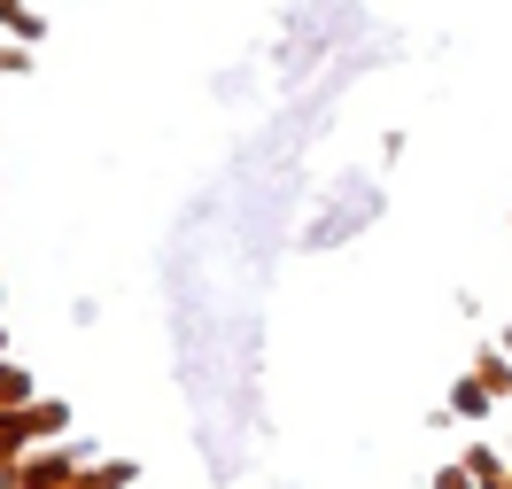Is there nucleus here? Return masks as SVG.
Segmentation results:
<instances>
[{"label":"nucleus","mask_w":512,"mask_h":489,"mask_svg":"<svg viewBox=\"0 0 512 489\" xmlns=\"http://www.w3.org/2000/svg\"><path fill=\"white\" fill-rule=\"evenodd\" d=\"M16 474H24V489H70V482H78V458H70L63 443H47V451L16 458Z\"/></svg>","instance_id":"1"},{"label":"nucleus","mask_w":512,"mask_h":489,"mask_svg":"<svg viewBox=\"0 0 512 489\" xmlns=\"http://www.w3.org/2000/svg\"><path fill=\"white\" fill-rule=\"evenodd\" d=\"M489 404H497V396H489V381H481V373H466V381L450 389V412H458V420H489Z\"/></svg>","instance_id":"2"},{"label":"nucleus","mask_w":512,"mask_h":489,"mask_svg":"<svg viewBox=\"0 0 512 489\" xmlns=\"http://www.w3.org/2000/svg\"><path fill=\"white\" fill-rule=\"evenodd\" d=\"M24 412H32V443H47V435L70 427V404H55V396H39V404H24Z\"/></svg>","instance_id":"3"},{"label":"nucleus","mask_w":512,"mask_h":489,"mask_svg":"<svg viewBox=\"0 0 512 489\" xmlns=\"http://www.w3.org/2000/svg\"><path fill=\"white\" fill-rule=\"evenodd\" d=\"M16 404H32V373L0 358V412H16Z\"/></svg>","instance_id":"4"},{"label":"nucleus","mask_w":512,"mask_h":489,"mask_svg":"<svg viewBox=\"0 0 512 489\" xmlns=\"http://www.w3.org/2000/svg\"><path fill=\"white\" fill-rule=\"evenodd\" d=\"M132 474H140L132 458H109L101 474H78V482H86V489H132Z\"/></svg>","instance_id":"5"},{"label":"nucleus","mask_w":512,"mask_h":489,"mask_svg":"<svg viewBox=\"0 0 512 489\" xmlns=\"http://www.w3.org/2000/svg\"><path fill=\"white\" fill-rule=\"evenodd\" d=\"M466 474H474V489L481 482H505V458H497V451H466Z\"/></svg>","instance_id":"6"},{"label":"nucleus","mask_w":512,"mask_h":489,"mask_svg":"<svg viewBox=\"0 0 512 489\" xmlns=\"http://www.w3.org/2000/svg\"><path fill=\"white\" fill-rule=\"evenodd\" d=\"M481 381H489V396H512V365L505 358H481Z\"/></svg>","instance_id":"7"},{"label":"nucleus","mask_w":512,"mask_h":489,"mask_svg":"<svg viewBox=\"0 0 512 489\" xmlns=\"http://www.w3.org/2000/svg\"><path fill=\"white\" fill-rule=\"evenodd\" d=\"M435 489H474V474H466V466H443V474H435Z\"/></svg>","instance_id":"8"},{"label":"nucleus","mask_w":512,"mask_h":489,"mask_svg":"<svg viewBox=\"0 0 512 489\" xmlns=\"http://www.w3.org/2000/svg\"><path fill=\"white\" fill-rule=\"evenodd\" d=\"M0 24L16 32V24H24V0H0Z\"/></svg>","instance_id":"9"},{"label":"nucleus","mask_w":512,"mask_h":489,"mask_svg":"<svg viewBox=\"0 0 512 489\" xmlns=\"http://www.w3.org/2000/svg\"><path fill=\"white\" fill-rule=\"evenodd\" d=\"M70 489H86V482H70Z\"/></svg>","instance_id":"10"}]
</instances>
